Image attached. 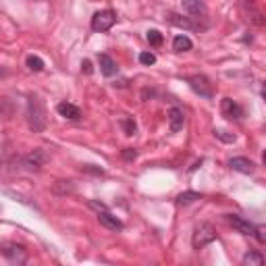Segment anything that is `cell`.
Wrapping results in <instances>:
<instances>
[{
    "label": "cell",
    "instance_id": "1",
    "mask_svg": "<svg viewBox=\"0 0 266 266\" xmlns=\"http://www.w3.org/2000/svg\"><path fill=\"white\" fill-rule=\"evenodd\" d=\"M25 119H27V127L33 133H42L46 129V108H44V102L40 100L38 94L27 96Z\"/></svg>",
    "mask_w": 266,
    "mask_h": 266
},
{
    "label": "cell",
    "instance_id": "2",
    "mask_svg": "<svg viewBox=\"0 0 266 266\" xmlns=\"http://www.w3.org/2000/svg\"><path fill=\"white\" fill-rule=\"evenodd\" d=\"M216 229L210 223H200L193 229V237H191V246L193 250H204L206 246H210L212 241H216Z\"/></svg>",
    "mask_w": 266,
    "mask_h": 266
},
{
    "label": "cell",
    "instance_id": "3",
    "mask_svg": "<svg viewBox=\"0 0 266 266\" xmlns=\"http://www.w3.org/2000/svg\"><path fill=\"white\" fill-rule=\"evenodd\" d=\"M2 256L10 262V264H25L27 262V250L21 244H15V241H6L2 244Z\"/></svg>",
    "mask_w": 266,
    "mask_h": 266
},
{
    "label": "cell",
    "instance_id": "4",
    "mask_svg": "<svg viewBox=\"0 0 266 266\" xmlns=\"http://www.w3.org/2000/svg\"><path fill=\"white\" fill-rule=\"evenodd\" d=\"M187 84H189V88L198 94L200 98H206V100H212V96H214V91H212V84H210V79H208L206 75H191V77H187Z\"/></svg>",
    "mask_w": 266,
    "mask_h": 266
},
{
    "label": "cell",
    "instance_id": "5",
    "mask_svg": "<svg viewBox=\"0 0 266 266\" xmlns=\"http://www.w3.org/2000/svg\"><path fill=\"white\" fill-rule=\"evenodd\" d=\"M114 23H117V13L110 8H104V10H98V13L91 17V29L94 31H108Z\"/></svg>",
    "mask_w": 266,
    "mask_h": 266
},
{
    "label": "cell",
    "instance_id": "6",
    "mask_svg": "<svg viewBox=\"0 0 266 266\" xmlns=\"http://www.w3.org/2000/svg\"><path fill=\"white\" fill-rule=\"evenodd\" d=\"M46 163H48V154H46L44 150H33V152H29V154H25L21 158V167L25 171H29V173L42 171V167Z\"/></svg>",
    "mask_w": 266,
    "mask_h": 266
},
{
    "label": "cell",
    "instance_id": "7",
    "mask_svg": "<svg viewBox=\"0 0 266 266\" xmlns=\"http://www.w3.org/2000/svg\"><path fill=\"white\" fill-rule=\"evenodd\" d=\"M225 218H227V223L237 231V233H241V235H254V229H256V225L250 223L248 218L239 216V214H225Z\"/></svg>",
    "mask_w": 266,
    "mask_h": 266
},
{
    "label": "cell",
    "instance_id": "8",
    "mask_svg": "<svg viewBox=\"0 0 266 266\" xmlns=\"http://www.w3.org/2000/svg\"><path fill=\"white\" fill-rule=\"evenodd\" d=\"M221 112H223V117L229 119V121H241V117H244V108H241L239 104L235 100H231V98H223Z\"/></svg>",
    "mask_w": 266,
    "mask_h": 266
},
{
    "label": "cell",
    "instance_id": "9",
    "mask_svg": "<svg viewBox=\"0 0 266 266\" xmlns=\"http://www.w3.org/2000/svg\"><path fill=\"white\" fill-rule=\"evenodd\" d=\"M229 167L237 171V173H244V175H252V173H256V163L246 156H235L229 160Z\"/></svg>",
    "mask_w": 266,
    "mask_h": 266
},
{
    "label": "cell",
    "instance_id": "10",
    "mask_svg": "<svg viewBox=\"0 0 266 266\" xmlns=\"http://www.w3.org/2000/svg\"><path fill=\"white\" fill-rule=\"evenodd\" d=\"M98 221H100L102 227H106V229H110V231H123V229H125V225H123L114 214H110L108 210H100V212H98Z\"/></svg>",
    "mask_w": 266,
    "mask_h": 266
},
{
    "label": "cell",
    "instance_id": "11",
    "mask_svg": "<svg viewBox=\"0 0 266 266\" xmlns=\"http://www.w3.org/2000/svg\"><path fill=\"white\" fill-rule=\"evenodd\" d=\"M167 19L169 23H173V25H177V27H185V29H202L198 23L193 21V17H183V15H177V13H167Z\"/></svg>",
    "mask_w": 266,
    "mask_h": 266
},
{
    "label": "cell",
    "instance_id": "12",
    "mask_svg": "<svg viewBox=\"0 0 266 266\" xmlns=\"http://www.w3.org/2000/svg\"><path fill=\"white\" fill-rule=\"evenodd\" d=\"M183 123H185V114L179 106H173L169 110V127H171V131L173 133H179L183 129Z\"/></svg>",
    "mask_w": 266,
    "mask_h": 266
},
{
    "label": "cell",
    "instance_id": "13",
    "mask_svg": "<svg viewBox=\"0 0 266 266\" xmlns=\"http://www.w3.org/2000/svg\"><path fill=\"white\" fill-rule=\"evenodd\" d=\"M56 110H59L61 117H65L69 121H79L82 119V110H79V106H75V104H71V102H61L59 106H56Z\"/></svg>",
    "mask_w": 266,
    "mask_h": 266
},
{
    "label": "cell",
    "instance_id": "14",
    "mask_svg": "<svg viewBox=\"0 0 266 266\" xmlns=\"http://www.w3.org/2000/svg\"><path fill=\"white\" fill-rule=\"evenodd\" d=\"M183 10L189 13L193 19H200V15H206L208 8L202 0H183Z\"/></svg>",
    "mask_w": 266,
    "mask_h": 266
},
{
    "label": "cell",
    "instance_id": "15",
    "mask_svg": "<svg viewBox=\"0 0 266 266\" xmlns=\"http://www.w3.org/2000/svg\"><path fill=\"white\" fill-rule=\"evenodd\" d=\"M98 63H100V71L104 77H112L119 73V67L114 63L108 54H98Z\"/></svg>",
    "mask_w": 266,
    "mask_h": 266
},
{
    "label": "cell",
    "instance_id": "16",
    "mask_svg": "<svg viewBox=\"0 0 266 266\" xmlns=\"http://www.w3.org/2000/svg\"><path fill=\"white\" fill-rule=\"evenodd\" d=\"M193 48V42L187 38V36H177L173 40V50L175 52H187Z\"/></svg>",
    "mask_w": 266,
    "mask_h": 266
},
{
    "label": "cell",
    "instance_id": "17",
    "mask_svg": "<svg viewBox=\"0 0 266 266\" xmlns=\"http://www.w3.org/2000/svg\"><path fill=\"white\" fill-rule=\"evenodd\" d=\"M244 266H262L264 264V256L260 252H256V250H252V252H248L246 256H244Z\"/></svg>",
    "mask_w": 266,
    "mask_h": 266
},
{
    "label": "cell",
    "instance_id": "18",
    "mask_svg": "<svg viewBox=\"0 0 266 266\" xmlns=\"http://www.w3.org/2000/svg\"><path fill=\"white\" fill-rule=\"evenodd\" d=\"M195 200H202V193H198V191H183V193L177 195V204L179 206H189Z\"/></svg>",
    "mask_w": 266,
    "mask_h": 266
},
{
    "label": "cell",
    "instance_id": "19",
    "mask_svg": "<svg viewBox=\"0 0 266 266\" xmlns=\"http://www.w3.org/2000/svg\"><path fill=\"white\" fill-rule=\"evenodd\" d=\"M75 187H73V181H56L52 185V191L59 193V195H65V193H71Z\"/></svg>",
    "mask_w": 266,
    "mask_h": 266
},
{
    "label": "cell",
    "instance_id": "20",
    "mask_svg": "<svg viewBox=\"0 0 266 266\" xmlns=\"http://www.w3.org/2000/svg\"><path fill=\"white\" fill-rule=\"evenodd\" d=\"M13 117V102L8 98H0V119H10Z\"/></svg>",
    "mask_w": 266,
    "mask_h": 266
},
{
    "label": "cell",
    "instance_id": "21",
    "mask_svg": "<svg viewBox=\"0 0 266 266\" xmlns=\"http://www.w3.org/2000/svg\"><path fill=\"white\" fill-rule=\"evenodd\" d=\"M25 65H27V69L29 71H33V73H40V71H44V61L40 59V56H27V61H25Z\"/></svg>",
    "mask_w": 266,
    "mask_h": 266
},
{
    "label": "cell",
    "instance_id": "22",
    "mask_svg": "<svg viewBox=\"0 0 266 266\" xmlns=\"http://www.w3.org/2000/svg\"><path fill=\"white\" fill-rule=\"evenodd\" d=\"M146 40L150 42V46H163V42H165V38H163V33H160L158 29H150L148 33H146Z\"/></svg>",
    "mask_w": 266,
    "mask_h": 266
},
{
    "label": "cell",
    "instance_id": "23",
    "mask_svg": "<svg viewBox=\"0 0 266 266\" xmlns=\"http://www.w3.org/2000/svg\"><path fill=\"white\" fill-rule=\"evenodd\" d=\"M121 125H123V129H125V135H135L137 125H135V121H133V119H123V121H121Z\"/></svg>",
    "mask_w": 266,
    "mask_h": 266
},
{
    "label": "cell",
    "instance_id": "24",
    "mask_svg": "<svg viewBox=\"0 0 266 266\" xmlns=\"http://www.w3.org/2000/svg\"><path fill=\"white\" fill-rule=\"evenodd\" d=\"M214 135L218 137V140H223L225 144H233L235 142V135L229 133V131H223V129H214Z\"/></svg>",
    "mask_w": 266,
    "mask_h": 266
},
{
    "label": "cell",
    "instance_id": "25",
    "mask_svg": "<svg viewBox=\"0 0 266 266\" xmlns=\"http://www.w3.org/2000/svg\"><path fill=\"white\" fill-rule=\"evenodd\" d=\"M140 63L150 67V65H154V63H156V56H154L152 52H142V54H140Z\"/></svg>",
    "mask_w": 266,
    "mask_h": 266
},
{
    "label": "cell",
    "instance_id": "26",
    "mask_svg": "<svg viewBox=\"0 0 266 266\" xmlns=\"http://www.w3.org/2000/svg\"><path fill=\"white\" fill-rule=\"evenodd\" d=\"M125 160H135V156H137V152H135V150L133 148H125L123 150V154H121Z\"/></svg>",
    "mask_w": 266,
    "mask_h": 266
},
{
    "label": "cell",
    "instance_id": "27",
    "mask_svg": "<svg viewBox=\"0 0 266 266\" xmlns=\"http://www.w3.org/2000/svg\"><path fill=\"white\" fill-rule=\"evenodd\" d=\"M254 235H256L258 244H264V241H266V235H264V227H256V229H254Z\"/></svg>",
    "mask_w": 266,
    "mask_h": 266
},
{
    "label": "cell",
    "instance_id": "28",
    "mask_svg": "<svg viewBox=\"0 0 266 266\" xmlns=\"http://www.w3.org/2000/svg\"><path fill=\"white\" fill-rule=\"evenodd\" d=\"M88 206H89V208H94V210H98V212H100V210H108V208L104 206V204H100V202H94V200H89V202H88Z\"/></svg>",
    "mask_w": 266,
    "mask_h": 266
},
{
    "label": "cell",
    "instance_id": "29",
    "mask_svg": "<svg viewBox=\"0 0 266 266\" xmlns=\"http://www.w3.org/2000/svg\"><path fill=\"white\" fill-rule=\"evenodd\" d=\"M82 71H84L86 75H91V71H94V67H91V63H89V61H84V63H82Z\"/></svg>",
    "mask_w": 266,
    "mask_h": 266
},
{
    "label": "cell",
    "instance_id": "30",
    "mask_svg": "<svg viewBox=\"0 0 266 266\" xmlns=\"http://www.w3.org/2000/svg\"><path fill=\"white\" fill-rule=\"evenodd\" d=\"M82 171H86V173H96V175H102V169H94L91 165H86V167H82Z\"/></svg>",
    "mask_w": 266,
    "mask_h": 266
},
{
    "label": "cell",
    "instance_id": "31",
    "mask_svg": "<svg viewBox=\"0 0 266 266\" xmlns=\"http://www.w3.org/2000/svg\"><path fill=\"white\" fill-rule=\"evenodd\" d=\"M8 75V69H4V67H0V77H6Z\"/></svg>",
    "mask_w": 266,
    "mask_h": 266
}]
</instances>
